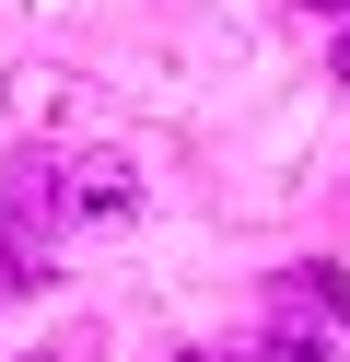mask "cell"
Segmentation results:
<instances>
[{
    "mask_svg": "<svg viewBox=\"0 0 350 362\" xmlns=\"http://www.w3.org/2000/svg\"><path fill=\"white\" fill-rule=\"evenodd\" d=\"M292 12H350V0H292Z\"/></svg>",
    "mask_w": 350,
    "mask_h": 362,
    "instance_id": "obj_6",
    "label": "cell"
},
{
    "mask_svg": "<svg viewBox=\"0 0 350 362\" xmlns=\"http://www.w3.org/2000/svg\"><path fill=\"white\" fill-rule=\"evenodd\" d=\"M327 71H339V82H350V35H339V47H327Z\"/></svg>",
    "mask_w": 350,
    "mask_h": 362,
    "instance_id": "obj_5",
    "label": "cell"
},
{
    "mask_svg": "<svg viewBox=\"0 0 350 362\" xmlns=\"http://www.w3.org/2000/svg\"><path fill=\"white\" fill-rule=\"evenodd\" d=\"M175 362H210V351H175Z\"/></svg>",
    "mask_w": 350,
    "mask_h": 362,
    "instance_id": "obj_7",
    "label": "cell"
},
{
    "mask_svg": "<svg viewBox=\"0 0 350 362\" xmlns=\"http://www.w3.org/2000/svg\"><path fill=\"white\" fill-rule=\"evenodd\" d=\"M339 315H350V281L327 257H303V269H280L269 281V327H315V339H339Z\"/></svg>",
    "mask_w": 350,
    "mask_h": 362,
    "instance_id": "obj_2",
    "label": "cell"
},
{
    "mask_svg": "<svg viewBox=\"0 0 350 362\" xmlns=\"http://www.w3.org/2000/svg\"><path fill=\"white\" fill-rule=\"evenodd\" d=\"M47 281V234H23L12 211H0V292H35Z\"/></svg>",
    "mask_w": 350,
    "mask_h": 362,
    "instance_id": "obj_3",
    "label": "cell"
},
{
    "mask_svg": "<svg viewBox=\"0 0 350 362\" xmlns=\"http://www.w3.org/2000/svg\"><path fill=\"white\" fill-rule=\"evenodd\" d=\"M0 211H12L23 234L129 222L140 211V164H129V152H12V164H0Z\"/></svg>",
    "mask_w": 350,
    "mask_h": 362,
    "instance_id": "obj_1",
    "label": "cell"
},
{
    "mask_svg": "<svg viewBox=\"0 0 350 362\" xmlns=\"http://www.w3.org/2000/svg\"><path fill=\"white\" fill-rule=\"evenodd\" d=\"M245 362H339V339H315V327H269Z\"/></svg>",
    "mask_w": 350,
    "mask_h": 362,
    "instance_id": "obj_4",
    "label": "cell"
}]
</instances>
